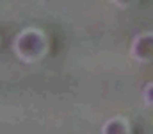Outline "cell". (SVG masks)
<instances>
[{
    "instance_id": "obj_1",
    "label": "cell",
    "mask_w": 153,
    "mask_h": 134,
    "mask_svg": "<svg viewBox=\"0 0 153 134\" xmlns=\"http://www.w3.org/2000/svg\"><path fill=\"white\" fill-rule=\"evenodd\" d=\"M14 52L25 63H32V61L39 59L46 52V40H45L43 32H39L36 29H29V31L22 32L14 40Z\"/></svg>"
},
{
    "instance_id": "obj_2",
    "label": "cell",
    "mask_w": 153,
    "mask_h": 134,
    "mask_svg": "<svg viewBox=\"0 0 153 134\" xmlns=\"http://www.w3.org/2000/svg\"><path fill=\"white\" fill-rule=\"evenodd\" d=\"M132 55L137 61H141V63L150 61V57H152V34L150 32L148 34H141V36H137L134 40V43H132Z\"/></svg>"
},
{
    "instance_id": "obj_3",
    "label": "cell",
    "mask_w": 153,
    "mask_h": 134,
    "mask_svg": "<svg viewBox=\"0 0 153 134\" xmlns=\"http://www.w3.org/2000/svg\"><path fill=\"white\" fill-rule=\"evenodd\" d=\"M103 134H126V127L121 122V118H112L111 122L105 124Z\"/></svg>"
},
{
    "instance_id": "obj_4",
    "label": "cell",
    "mask_w": 153,
    "mask_h": 134,
    "mask_svg": "<svg viewBox=\"0 0 153 134\" xmlns=\"http://www.w3.org/2000/svg\"><path fill=\"white\" fill-rule=\"evenodd\" d=\"M112 2H114L117 7H128V5H132L135 0H112Z\"/></svg>"
}]
</instances>
